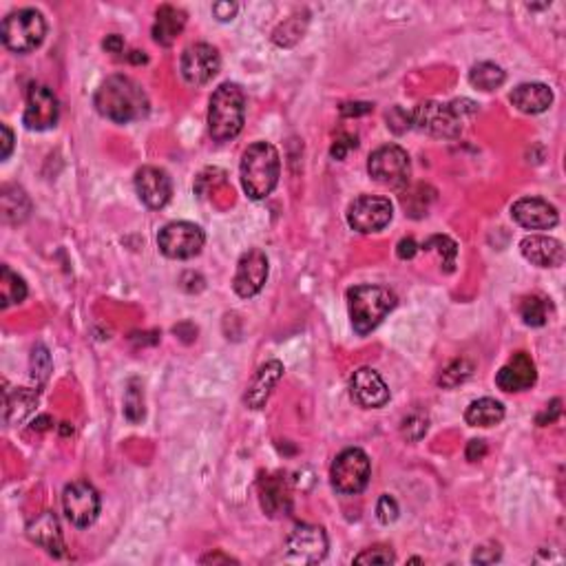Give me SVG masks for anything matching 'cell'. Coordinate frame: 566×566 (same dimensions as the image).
I'll list each match as a JSON object with an SVG mask.
<instances>
[{"instance_id":"1","label":"cell","mask_w":566,"mask_h":566,"mask_svg":"<svg viewBox=\"0 0 566 566\" xmlns=\"http://www.w3.org/2000/svg\"><path fill=\"white\" fill-rule=\"evenodd\" d=\"M93 105H96L97 114L111 122H118V124L144 120L151 111V102H148L142 84L129 76L106 78L96 91Z\"/></svg>"},{"instance_id":"2","label":"cell","mask_w":566,"mask_h":566,"mask_svg":"<svg viewBox=\"0 0 566 566\" xmlns=\"http://www.w3.org/2000/svg\"><path fill=\"white\" fill-rule=\"evenodd\" d=\"M478 111V105L471 100H453L449 105L443 102H420L414 111L410 114L411 126L420 131V133H427L432 138L441 139H456L460 138L462 124H465L467 115H474Z\"/></svg>"},{"instance_id":"3","label":"cell","mask_w":566,"mask_h":566,"mask_svg":"<svg viewBox=\"0 0 566 566\" xmlns=\"http://www.w3.org/2000/svg\"><path fill=\"white\" fill-rule=\"evenodd\" d=\"M241 186L250 199H266L279 184L282 160L270 142H255L243 151L240 164Z\"/></svg>"},{"instance_id":"4","label":"cell","mask_w":566,"mask_h":566,"mask_svg":"<svg viewBox=\"0 0 566 566\" xmlns=\"http://www.w3.org/2000/svg\"><path fill=\"white\" fill-rule=\"evenodd\" d=\"M246 122V93L240 84L224 82L215 89L208 105V133L215 142H231Z\"/></svg>"},{"instance_id":"5","label":"cell","mask_w":566,"mask_h":566,"mask_svg":"<svg viewBox=\"0 0 566 566\" xmlns=\"http://www.w3.org/2000/svg\"><path fill=\"white\" fill-rule=\"evenodd\" d=\"M348 308L357 334H369L396 308V294L385 285H354L348 290Z\"/></svg>"},{"instance_id":"6","label":"cell","mask_w":566,"mask_h":566,"mask_svg":"<svg viewBox=\"0 0 566 566\" xmlns=\"http://www.w3.org/2000/svg\"><path fill=\"white\" fill-rule=\"evenodd\" d=\"M46 36L45 16L36 9H18L12 12L0 25V38L4 46L16 54H30L38 49Z\"/></svg>"},{"instance_id":"7","label":"cell","mask_w":566,"mask_h":566,"mask_svg":"<svg viewBox=\"0 0 566 566\" xmlns=\"http://www.w3.org/2000/svg\"><path fill=\"white\" fill-rule=\"evenodd\" d=\"M372 478V462L367 453L359 447H350L334 458L330 469V480L339 494L357 495L361 494Z\"/></svg>"},{"instance_id":"8","label":"cell","mask_w":566,"mask_h":566,"mask_svg":"<svg viewBox=\"0 0 566 566\" xmlns=\"http://www.w3.org/2000/svg\"><path fill=\"white\" fill-rule=\"evenodd\" d=\"M367 173L374 182L387 189H405L411 175V162L405 148L385 144L376 148L367 160Z\"/></svg>"},{"instance_id":"9","label":"cell","mask_w":566,"mask_h":566,"mask_svg":"<svg viewBox=\"0 0 566 566\" xmlns=\"http://www.w3.org/2000/svg\"><path fill=\"white\" fill-rule=\"evenodd\" d=\"M206 235L198 224L171 222L157 235V246L168 259H193L202 252Z\"/></svg>"},{"instance_id":"10","label":"cell","mask_w":566,"mask_h":566,"mask_svg":"<svg viewBox=\"0 0 566 566\" xmlns=\"http://www.w3.org/2000/svg\"><path fill=\"white\" fill-rule=\"evenodd\" d=\"M63 509L73 527H91L100 516V494L87 480H76V483L64 486Z\"/></svg>"},{"instance_id":"11","label":"cell","mask_w":566,"mask_h":566,"mask_svg":"<svg viewBox=\"0 0 566 566\" xmlns=\"http://www.w3.org/2000/svg\"><path fill=\"white\" fill-rule=\"evenodd\" d=\"M392 217H394V206L387 198H376V195H361L348 208L350 228L363 235L383 231Z\"/></svg>"},{"instance_id":"12","label":"cell","mask_w":566,"mask_h":566,"mask_svg":"<svg viewBox=\"0 0 566 566\" xmlns=\"http://www.w3.org/2000/svg\"><path fill=\"white\" fill-rule=\"evenodd\" d=\"M219 67H222L219 51L206 42H195V45L186 46L180 60L182 78L193 87L208 84L219 73Z\"/></svg>"},{"instance_id":"13","label":"cell","mask_w":566,"mask_h":566,"mask_svg":"<svg viewBox=\"0 0 566 566\" xmlns=\"http://www.w3.org/2000/svg\"><path fill=\"white\" fill-rule=\"evenodd\" d=\"M60 106L58 97L45 84H31L27 89V106L22 122L30 131H49L58 124Z\"/></svg>"},{"instance_id":"14","label":"cell","mask_w":566,"mask_h":566,"mask_svg":"<svg viewBox=\"0 0 566 566\" xmlns=\"http://www.w3.org/2000/svg\"><path fill=\"white\" fill-rule=\"evenodd\" d=\"M268 257L259 248H252V250L243 252L240 264H237L235 279H232V288L240 294L241 299H250L255 294L261 292V288L266 285L268 279Z\"/></svg>"},{"instance_id":"15","label":"cell","mask_w":566,"mask_h":566,"mask_svg":"<svg viewBox=\"0 0 566 566\" xmlns=\"http://www.w3.org/2000/svg\"><path fill=\"white\" fill-rule=\"evenodd\" d=\"M288 555L297 562L317 564L327 555V536L321 527L299 525L292 528L285 542Z\"/></svg>"},{"instance_id":"16","label":"cell","mask_w":566,"mask_h":566,"mask_svg":"<svg viewBox=\"0 0 566 566\" xmlns=\"http://www.w3.org/2000/svg\"><path fill=\"white\" fill-rule=\"evenodd\" d=\"M135 190L148 208L160 210L171 202L173 182L166 171L157 166H142L135 173Z\"/></svg>"},{"instance_id":"17","label":"cell","mask_w":566,"mask_h":566,"mask_svg":"<svg viewBox=\"0 0 566 566\" xmlns=\"http://www.w3.org/2000/svg\"><path fill=\"white\" fill-rule=\"evenodd\" d=\"M350 394L361 407L378 410L390 401V387L385 385L381 374L372 367H359L350 378Z\"/></svg>"},{"instance_id":"18","label":"cell","mask_w":566,"mask_h":566,"mask_svg":"<svg viewBox=\"0 0 566 566\" xmlns=\"http://www.w3.org/2000/svg\"><path fill=\"white\" fill-rule=\"evenodd\" d=\"M511 217L527 231H549L560 222L558 208L542 198L518 199L511 206Z\"/></svg>"},{"instance_id":"19","label":"cell","mask_w":566,"mask_h":566,"mask_svg":"<svg viewBox=\"0 0 566 566\" xmlns=\"http://www.w3.org/2000/svg\"><path fill=\"white\" fill-rule=\"evenodd\" d=\"M537 381L536 363L527 352H516L495 374V385L503 392L531 390Z\"/></svg>"},{"instance_id":"20","label":"cell","mask_w":566,"mask_h":566,"mask_svg":"<svg viewBox=\"0 0 566 566\" xmlns=\"http://www.w3.org/2000/svg\"><path fill=\"white\" fill-rule=\"evenodd\" d=\"M522 257L537 268H558L564 264L562 241L546 235H528L520 241Z\"/></svg>"},{"instance_id":"21","label":"cell","mask_w":566,"mask_h":566,"mask_svg":"<svg viewBox=\"0 0 566 566\" xmlns=\"http://www.w3.org/2000/svg\"><path fill=\"white\" fill-rule=\"evenodd\" d=\"M27 536H30L31 542H36V545L49 551L55 558H63L64 555V540L63 531H60V522L51 511H42L40 516H36L27 525Z\"/></svg>"},{"instance_id":"22","label":"cell","mask_w":566,"mask_h":566,"mask_svg":"<svg viewBox=\"0 0 566 566\" xmlns=\"http://www.w3.org/2000/svg\"><path fill=\"white\" fill-rule=\"evenodd\" d=\"M283 376V365L279 361H268L257 369V374L252 376L250 385L246 392V405L250 410H261L268 403L270 394H273L275 385L282 381Z\"/></svg>"},{"instance_id":"23","label":"cell","mask_w":566,"mask_h":566,"mask_svg":"<svg viewBox=\"0 0 566 566\" xmlns=\"http://www.w3.org/2000/svg\"><path fill=\"white\" fill-rule=\"evenodd\" d=\"M509 100H511V105L516 106L518 111H522V114L537 115L545 114V111L553 105V91L542 82H525L518 84V87L513 89Z\"/></svg>"},{"instance_id":"24","label":"cell","mask_w":566,"mask_h":566,"mask_svg":"<svg viewBox=\"0 0 566 566\" xmlns=\"http://www.w3.org/2000/svg\"><path fill=\"white\" fill-rule=\"evenodd\" d=\"M259 500L261 509H264L266 516L270 518H282L285 513H290V507H292L290 489L282 476H273V478L261 480Z\"/></svg>"},{"instance_id":"25","label":"cell","mask_w":566,"mask_h":566,"mask_svg":"<svg viewBox=\"0 0 566 566\" xmlns=\"http://www.w3.org/2000/svg\"><path fill=\"white\" fill-rule=\"evenodd\" d=\"M186 13L173 4H162L156 13V25H153V40L162 46H171L177 36L184 31Z\"/></svg>"},{"instance_id":"26","label":"cell","mask_w":566,"mask_h":566,"mask_svg":"<svg viewBox=\"0 0 566 566\" xmlns=\"http://www.w3.org/2000/svg\"><path fill=\"white\" fill-rule=\"evenodd\" d=\"M504 405L495 399H478L474 401L465 411V420L471 427H494L503 423Z\"/></svg>"},{"instance_id":"27","label":"cell","mask_w":566,"mask_h":566,"mask_svg":"<svg viewBox=\"0 0 566 566\" xmlns=\"http://www.w3.org/2000/svg\"><path fill=\"white\" fill-rule=\"evenodd\" d=\"M3 219L4 224H22L31 213V202L25 195V190L16 189V186H4L3 195Z\"/></svg>"},{"instance_id":"28","label":"cell","mask_w":566,"mask_h":566,"mask_svg":"<svg viewBox=\"0 0 566 566\" xmlns=\"http://www.w3.org/2000/svg\"><path fill=\"white\" fill-rule=\"evenodd\" d=\"M27 299V283L25 279L18 277L9 266L0 268V306L9 308L22 303Z\"/></svg>"},{"instance_id":"29","label":"cell","mask_w":566,"mask_h":566,"mask_svg":"<svg viewBox=\"0 0 566 566\" xmlns=\"http://www.w3.org/2000/svg\"><path fill=\"white\" fill-rule=\"evenodd\" d=\"M504 80H507V73L494 63H478L469 72L471 87L480 89V91H495V89L503 87Z\"/></svg>"},{"instance_id":"30","label":"cell","mask_w":566,"mask_h":566,"mask_svg":"<svg viewBox=\"0 0 566 566\" xmlns=\"http://www.w3.org/2000/svg\"><path fill=\"white\" fill-rule=\"evenodd\" d=\"M36 401H38V394H36V392L18 390L16 394H13V399H12V394L7 392V394H4V420L9 423L13 416V411H18L16 420L25 418V414H30L31 407L36 405Z\"/></svg>"},{"instance_id":"31","label":"cell","mask_w":566,"mask_h":566,"mask_svg":"<svg viewBox=\"0 0 566 566\" xmlns=\"http://www.w3.org/2000/svg\"><path fill=\"white\" fill-rule=\"evenodd\" d=\"M423 248L429 252H438L443 259V266H445V273H452L453 266H456V255H458L456 241L449 240L447 235H434L423 243Z\"/></svg>"},{"instance_id":"32","label":"cell","mask_w":566,"mask_h":566,"mask_svg":"<svg viewBox=\"0 0 566 566\" xmlns=\"http://www.w3.org/2000/svg\"><path fill=\"white\" fill-rule=\"evenodd\" d=\"M520 317L527 325L531 327H540L546 324V317H549V310H546V301L540 297H525L520 303Z\"/></svg>"},{"instance_id":"33","label":"cell","mask_w":566,"mask_h":566,"mask_svg":"<svg viewBox=\"0 0 566 566\" xmlns=\"http://www.w3.org/2000/svg\"><path fill=\"white\" fill-rule=\"evenodd\" d=\"M124 414L131 423H139L144 418V392L138 381H131L124 396Z\"/></svg>"},{"instance_id":"34","label":"cell","mask_w":566,"mask_h":566,"mask_svg":"<svg viewBox=\"0 0 566 566\" xmlns=\"http://www.w3.org/2000/svg\"><path fill=\"white\" fill-rule=\"evenodd\" d=\"M471 369H474V365L467 363V361H453L449 367H445V372L441 374V378H438V383H441L443 387H458L460 383H465L467 378L471 376Z\"/></svg>"},{"instance_id":"35","label":"cell","mask_w":566,"mask_h":566,"mask_svg":"<svg viewBox=\"0 0 566 566\" xmlns=\"http://www.w3.org/2000/svg\"><path fill=\"white\" fill-rule=\"evenodd\" d=\"M51 372V357L46 352L45 345H36L34 352H31V376L38 378L40 383L46 381Z\"/></svg>"},{"instance_id":"36","label":"cell","mask_w":566,"mask_h":566,"mask_svg":"<svg viewBox=\"0 0 566 566\" xmlns=\"http://www.w3.org/2000/svg\"><path fill=\"white\" fill-rule=\"evenodd\" d=\"M427 429H429V420H427V416H423V414H411L403 420V436L411 443L420 441V438L427 434Z\"/></svg>"},{"instance_id":"37","label":"cell","mask_w":566,"mask_h":566,"mask_svg":"<svg viewBox=\"0 0 566 566\" xmlns=\"http://www.w3.org/2000/svg\"><path fill=\"white\" fill-rule=\"evenodd\" d=\"M394 553L387 546H372L354 558V564H394Z\"/></svg>"},{"instance_id":"38","label":"cell","mask_w":566,"mask_h":566,"mask_svg":"<svg viewBox=\"0 0 566 566\" xmlns=\"http://www.w3.org/2000/svg\"><path fill=\"white\" fill-rule=\"evenodd\" d=\"M376 516L383 525H390V522H394L399 518V504H396V500L392 495H381V500L376 504Z\"/></svg>"},{"instance_id":"39","label":"cell","mask_w":566,"mask_h":566,"mask_svg":"<svg viewBox=\"0 0 566 566\" xmlns=\"http://www.w3.org/2000/svg\"><path fill=\"white\" fill-rule=\"evenodd\" d=\"M387 126H390V129L394 131L396 135L405 133V131L411 126L410 114L401 109V106H394V109H392L390 114H387Z\"/></svg>"},{"instance_id":"40","label":"cell","mask_w":566,"mask_h":566,"mask_svg":"<svg viewBox=\"0 0 566 566\" xmlns=\"http://www.w3.org/2000/svg\"><path fill=\"white\" fill-rule=\"evenodd\" d=\"M357 135H341L339 139H334V144H332V157L334 160H343L345 153L350 151V148H357Z\"/></svg>"},{"instance_id":"41","label":"cell","mask_w":566,"mask_h":566,"mask_svg":"<svg viewBox=\"0 0 566 566\" xmlns=\"http://www.w3.org/2000/svg\"><path fill=\"white\" fill-rule=\"evenodd\" d=\"M560 411H562V401L560 399H553L551 401V405H546V410L542 411L540 416H537V425H551L558 420Z\"/></svg>"},{"instance_id":"42","label":"cell","mask_w":566,"mask_h":566,"mask_svg":"<svg viewBox=\"0 0 566 566\" xmlns=\"http://www.w3.org/2000/svg\"><path fill=\"white\" fill-rule=\"evenodd\" d=\"M374 109V105L369 102H348V105L341 106V115L343 118H357V115H365Z\"/></svg>"},{"instance_id":"43","label":"cell","mask_w":566,"mask_h":566,"mask_svg":"<svg viewBox=\"0 0 566 566\" xmlns=\"http://www.w3.org/2000/svg\"><path fill=\"white\" fill-rule=\"evenodd\" d=\"M213 13L217 16V21H222V22L232 21L237 13V4L235 3H217V4H213Z\"/></svg>"},{"instance_id":"44","label":"cell","mask_w":566,"mask_h":566,"mask_svg":"<svg viewBox=\"0 0 566 566\" xmlns=\"http://www.w3.org/2000/svg\"><path fill=\"white\" fill-rule=\"evenodd\" d=\"M465 456L469 462L483 460V458L486 456V443L485 441H469Z\"/></svg>"},{"instance_id":"45","label":"cell","mask_w":566,"mask_h":566,"mask_svg":"<svg viewBox=\"0 0 566 566\" xmlns=\"http://www.w3.org/2000/svg\"><path fill=\"white\" fill-rule=\"evenodd\" d=\"M0 131H3V156L0 157H3V160H9V156H12L13 151V133L7 124L0 126Z\"/></svg>"},{"instance_id":"46","label":"cell","mask_w":566,"mask_h":566,"mask_svg":"<svg viewBox=\"0 0 566 566\" xmlns=\"http://www.w3.org/2000/svg\"><path fill=\"white\" fill-rule=\"evenodd\" d=\"M416 250H418V246H416V241L411 240V237H407V240H401L399 243V257L401 259H411V257L416 255Z\"/></svg>"},{"instance_id":"47","label":"cell","mask_w":566,"mask_h":566,"mask_svg":"<svg viewBox=\"0 0 566 566\" xmlns=\"http://www.w3.org/2000/svg\"><path fill=\"white\" fill-rule=\"evenodd\" d=\"M102 46H105L106 51H111V54H122V51H124V40H122V36L118 34L106 36L105 42H102Z\"/></svg>"},{"instance_id":"48","label":"cell","mask_w":566,"mask_h":566,"mask_svg":"<svg viewBox=\"0 0 566 566\" xmlns=\"http://www.w3.org/2000/svg\"><path fill=\"white\" fill-rule=\"evenodd\" d=\"M235 564L237 560H232L231 555H224V553H210V555H204L202 558V564Z\"/></svg>"},{"instance_id":"49","label":"cell","mask_w":566,"mask_h":566,"mask_svg":"<svg viewBox=\"0 0 566 566\" xmlns=\"http://www.w3.org/2000/svg\"><path fill=\"white\" fill-rule=\"evenodd\" d=\"M46 423H49V416H40L38 420H34V429H46L49 427Z\"/></svg>"},{"instance_id":"50","label":"cell","mask_w":566,"mask_h":566,"mask_svg":"<svg viewBox=\"0 0 566 566\" xmlns=\"http://www.w3.org/2000/svg\"><path fill=\"white\" fill-rule=\"evenodd\" d=\"M131 63H147V55L139 54V51H133V54H131Z\"/></svg>"}]
</instances>
